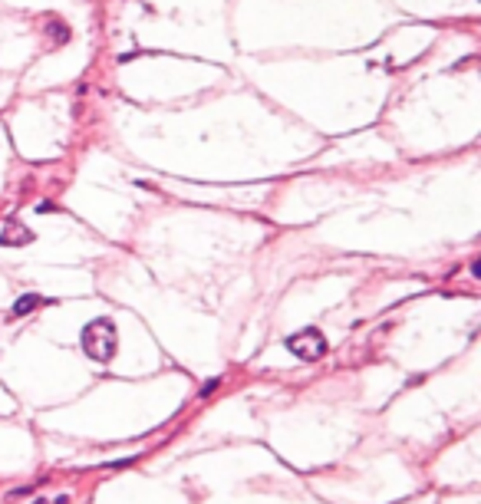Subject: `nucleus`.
<instances>
[{
    "mask_svg": "<svg viewBox=\"0 0 481 504\" xmlns=\"http://www.w3.org/2000/svg\"><path fill=\"white\" fill-rule=\"evenodd\" d=\"M119 350V336H116V326L109 320H93V323L83 326V353L96 363H109Z\"/></svg>",
    "mask_w": 481,
    "mask_h": 504,
    "instance_id": "f257e3e1",
    "label": "nucleus"
},
{
    "mask_svg": "<svg viewBox=\"0 0 481 504\" xmlns=\"http://www.w3.org/2000/svg\"><path fill=\"white\" fill-rule=\"evenodd\" d=\"M287 350H290L293 356H300V359H307V363H313V359H320L323 353H327V340H323V333H320V330L307 326V330H300V333L287 336Z\"/></svg>",
    "mask_w": 481,
    "mask_h": 504,
    "instance_id": "f03ea898",
    "label": "nucleus"
},
{
    "mask_svg": "<svg viewBox=\"0 0 481 504\" xmlns=\"http://www.w3.org/2000/svg\"><path fill=\"white\" fill-rule=\"evenodd\" d=\"M40 307V297L36 293H24V297L14 303V316H24V313H30V310H36Z\"/></svg>",
    "mask_w": 481,
    "mask_h": 504,
    "instance_id": "7ed1b4c3",
    "label": "nucleus"
}]
</instances>
